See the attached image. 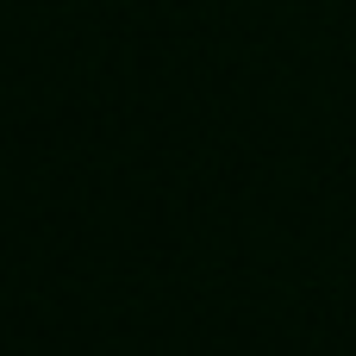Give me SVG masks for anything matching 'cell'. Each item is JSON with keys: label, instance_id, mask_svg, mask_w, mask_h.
<instances>
[]
</instances>
